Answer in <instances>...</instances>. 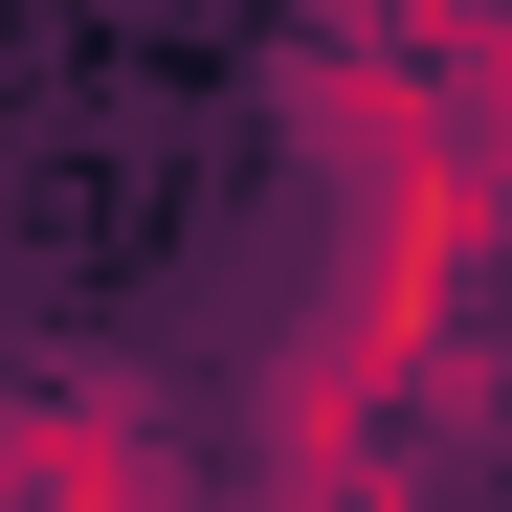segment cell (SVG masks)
Instances as JSON below:
<instances>
[{
    "mask_svg": "<svg viewBox=\"0 0 512 512\" xmlns=\"http://www.w3.org/2000/svg\"><path fill=\"white\" fill-rule=\"evenodd\" d=\"M423 401H446V357L423 334H379L357 290H334L290 357H268V490H334V468H423Z\"/></svg>",
    "mask_w": 512,
    "mask_h": 512,
    "instance_id": "6da1fadb",
    "label": "cell"
},
{
    "mask_svg": "<svg viewBox=\"0 0 512 512\" xmlns=\"http://www.w3.org/2000/svg\"><path fill=\"white\" fill-rule=\"evenodd\" d=\"M0 512H201L112 379H0Z\"/></svg>",
    "mask_w": 512,
    "mask_h": 512,
    "instance_id": "7a4b0ae2",
    "label": "cell"
},
{
    "mask_svg": "<svg viewBox=\"0 0 512 512\" xmlns=\"http://www.w3.org/2000/svg\"><path fill=\"white\" fill-rule=\"evenodd\" d=\"M334 45H379V67H423L446 112L512 134V0H334Z\"/></svg>",
    "mask_w": 512,
    "mask_h": 512,
    "instance_id": "3957f363",
    "label": "cell"
}]
</instances>
